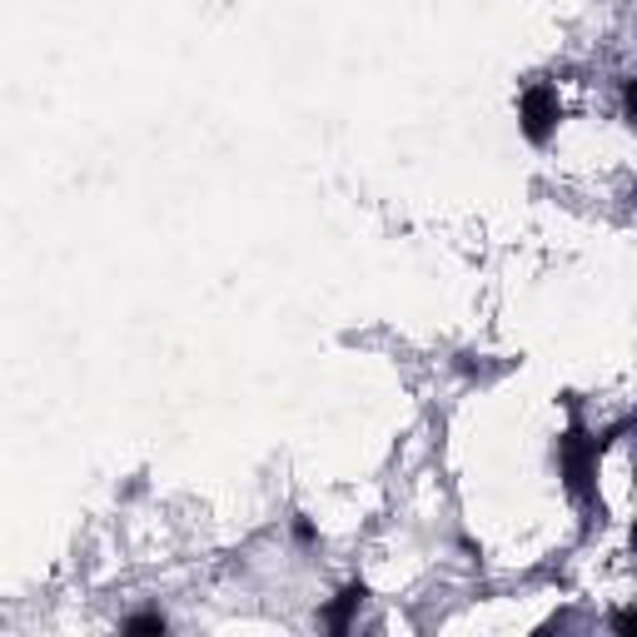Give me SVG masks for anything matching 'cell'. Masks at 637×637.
I'll return each instance as SVG.
<instances>
[{
  "label": "cell",
  "instance_id": "4",
  "mask_svg": "<svg viewBox=\"0 0 637 637\" xmlns=\"http://www.w3.org/2000/svg\"><path fill=\"white\" fill-rule=\"evenodd\" d=\"M125 633H169V617L165 613H135V617H125Z\"/></svg>",
  "mask_w": 637,
  "mask_h": 637
},
{
  "label": "cell",
  "instance_id": "6",
  "mask_svg": "<svg viewBox=\"0 0 637 637\" xmlns=\"http://www.w3.org/2000/svg\"><path fill=\"white\" fill-rule=\"evenodd\" d=\"M633 109H637V85H633V80L623 75V115L633 119Z\"/></svg>",
  "mask_w": 637,
  "mask_h": 637
},
{
  "label": "cell",
  "instance_id": "7",
  "mask_svg": "<svg viewBox=\"0 0 637 637\" xmlns=\"http://www.w3.org/2000/svg\"><path fill=\"white\" fill-rule=\"evenodd\" d=\"M613 633L633 637V633H637V623H633V617H627V613H617V617H613Z\"/></svg>",
  "mask_w": 637,
  "mask_h": 637
},
{
  "label": "cell",
  "instance_id": "3",
  "mask_svg": "<svg viewBox=\"0 0 637 637\" xmlns=\"http://www.w3.org/2000/svg\"><path fill=\"white\" fill-rule=\"evenodd\" d=\"M364 597H368V587H364V583H348L344 593H338L334 603H328L324 613H318V623H324L328 633H348V617H354L358 607H364Z\"/></svg>",
  "mask_w": 637,
  "mask_h": 637
},
{
  "label": "cell",
  "instance_id": "2",
  "mask_svg": "<svg viewBox=\"0 0 637 637\" xmlns=\"http://www.w3.org/2000/svg\"><path fill=\"white\" fill-rule=\"evenodd\" d=\"M557 458H563V473H567V488L577 498H593V463H597V438H587L583 428H567L557 438Z\"/></svg>",
  "mask_w": 637,
  "mask_h": 637
},
{
  "label": "cell",
  "instance_id": "5",
  "mask_svg": "<svg viewBox=\"0 0 637 637\" xmlns=\"http://www.w3.org/2000/svg\"><path fill=\"white\" fill-rule=\"evenodd\" d=\"M294 543H299V547H314V543H318V528L309 523L304 513H294Z\"/></svg>",
  "mask_w": 637,
  "mask_h": 637
},
{
  "label": "cell",
  "instance_id": "1",
  "mask_svg": "<svg viewBox=\"0 0 637 637\" xmlns=\"http://www.w3.org/2000/svg\"><path fill=\"white\" fill-rule=\"evenodd\" d=\"M557 119H563V105H557V90L553 85H528L518 95V125H523L528 145H547L557 135Z\"/></svg>",
  "mask_w": 637,
  "mask_h": 637
}]
</instances>
